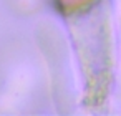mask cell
Wrapping results in <instances>:
<instances>
[{
	"label": "cell",
	"mask_w": 121,
	"mask_h": 116,
	"mask_svg": "<svg viewBox=\"0 0 121 116\" xmlns=\"http://www.w3.org/2000/svg\"><path fill=\"white\" fill-rule=\"evenodd\" d=\"M56 2L63 13H76L86 7H91L96 0H56Z\"/></svg>",
	"instance_id": "obj_1"
}]
</instances>
